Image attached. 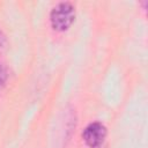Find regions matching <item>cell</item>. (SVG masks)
I'll return each instance as SVG.
<instances>
[{
  "label": "cell",
  "instance_id": "6da1fadb",
  "mask_svg": "<svg viewBox=\"0 0 148 148\" xmlns=\"http://www.w3.org/2000/svg\"><path fill=\"white\" fill-rule=\"evenodd\" d=\"M75 21V7L69 1L58 2L50 12L51 28L57 32L67 31Z\"/></svg>",
  "mask_w": 148,
  "mask_h": 148
},
{
  "label": "cell",
  "instance_id": "7a4b0ae2",
  "mask_svg": "<svg viewBox=\"0 0 148 148\" xmlns=\"http://www.w3.org/2000/svg\"><path fill=\"white\" fill-rule=\"evenodd\" d=\"M106 134H108L106 127L99 121H94V123L88 124L84 127L81 135H82V140L87 147L98 148V147L103 146Z\"/></svg>",
  "mask_w": 148,
  "mask_h": 148
},
{
  "label": "cell",
  "instance_id": "3957f363",
  "mask_svg": "<svg viewBox=\"0 0 148 148\" xmlns=\"http://www.w3.org/2000/svg\"><path fill=\"white\" fill-rule=\"evenodd\" d=\"M7 80H8V73H7L6 68L2 66V64L0 62V89L6 86Z\"/></svg>",
  "mask_w": 148,
  "mask_h": 148
},
{
  "label": "cell",
  "instance_id": "277c9868",
  "mask_svg": "<svg viewBox=\"0 0 148 148\" xmlns=\"http://www.w3.org/2000/svg\"><path fill=\"white\" fill-rule=\"evenodd\" d=\"M6 43H7L6 36H5V34L2 32V30L0 29V52H2V51L6 49Z\"/></svg>",
  "mask_w": 148,
  "mask_h": 148
},
{
  "label": "cell",
  "instance_id": "5b68a950",
  "mask_svg": "<svg viewBox=\"0 0 148 148\" xmlns=\"http://www.w3.org/2000/svg\"><path fill=\"white\" fill-rule=\"evenodd\" d=\"M98 148H103V146H102V147H98Z\"/></svg>",
  "mask_w": 148,
  "mask_h": 148
}]
</instances>
